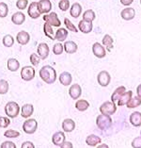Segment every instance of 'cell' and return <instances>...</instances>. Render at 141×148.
Here are the masks:
<instances>
[{
	"mask_svg": "<svg viewBox=\"0 0 141 148\" xmlns=\"http://www.w3.org/2000/svg\"><path fill=\"white\" fill-rule=\"evenodd\" d=\"M4 136L7 137V138H18L20 136V132L19 131H16V130H13V129H8L7 131H5L4 133Z\"/></svg>",
	"mask_w": 141,
	"mask_h": 148,
	"instance_id": "cell-39",
	"label": "cell"
},
{
	"mask_svg": "<svg viewBox=\"0 0 141 148\" xmlns=\"http://www.w3.org/2000/svg\"><path fill=\"white\" fill-rule=\"evenodd\" d=\"M10 125V120L8 117H2L0 116V127L6 128Z\"/></svg>",
	"mask_w": 141,
	"mask_h": 148,
	"instance_id": "cell-44",
	"label": "cell"
},
{
	"mask_svg": "<svg viewBox=\"0 0 141 148\" xmlns=\"http://www.w3.org/2000/svg\"><path fill=\"white\" fill-rule=\"evenodd\" d=\"M82 13V7L79 3H74L73 6L70 8V14L72 17L78 18Z\"/></svg>",
	"mask_w": 141,
	"mask_h": 148,
	"instance_id": "cell-27",
	"label": "cell"
},
{
	"mask_svg": "<svg viewBox=\"0 0 141 148\" xmlns=\"http://www.w3.org/2000/svg\"><path fill=\"white\" fill-rule=\"evenodd\" d=\"M0 148H16V145H15V143H14L7 140V142H4V143H1Z\"/></svg>",
	"mask_w": 141,
	"mask_h": 148,
	"instance_id": "cell-46",
	"label": "cell"
},
{
	"mask_svg": "<svg viewBox=\"0 0 141 148\" xmlns=\"http://www.w3.org/2000/svg\"><path fill=\"white\" fill-rule=\"evenodd\" d=\"M2 42H3V45H4V46H6V47H12V46L14 45V38L10 34L5 35L4 37H3Z\"/></svg>",
	"mask_w": 141,
	"mask_h": 148,
	"instance_id": "cell-35",
	"label": "cell"
},
{
	"mask_svg": "<svg viewBox=\"0 0 141 148\" xmlns=\"http://www.w3.org/2000/svg\"><path fill=\"white\" fill-rule=\"evenodd\" d=\"M39 75L42 81H44L46 84H53L57 80V72L55 68L50 65L42 66L39 72Z\"/></svg>",
	"mask_w": 141,
	"mask_h": 148,
	"instance_id": "cell-1",
	"label": "cell"
},
{
	"mask_svg": "<svg viewBox=\"0 0 141 148\" xmlns=\"http://www.w3.org/2000/svg\"><path fill=\"white\" fill-rule=\"evenodd\" d=\"M97 81L99 85L102 87H106L110 84L111 81V75L107 71H101L97 75Z\"/></svg>",
	"mask_w": 141,
	"mask_h": 148,
	"instance_id": "cell-8",
	"label": "cell"
},
{
	"mask_svg": "<svg viewBox=\"0 0 141 148\" xmlns=\"http://www.w3.org/2000/svg\"><path fill=\"white\" fill-rule=\"evenodd\" d=\"M92 52L94 56L97 57L98 59H103L106 56V48L104 47L103 45L99 44V42H95L92 45Z\"/></svg>",
	"mask_w": 141,
	"mask_h": 148,
	"instance_id": "cell-10",
	"label": "cell"
},
{
	"mask_svg": "<svg viewBox=\"0 0 141 148\" xmlns=\"http://www.w3.org/2000/svg\"><path fill=\"white\" fill-rule=\"evenodd\" d=\"M63 51H64V47L61 42H57V44H56L53 46V53L55 55H61Z\"/></svg>",
	"mask_w": 141,
	"mask_h": 148,
	"instance_id": "cell-38",
	"label": "cell"
},
{
	"mask_svg": "<svg viewBox=\"0 0 141 148\" xmlns=\"http://www.w3.org/2000/svg\"><path fill=\"white\" fill-rule=\"evenodd\" d=\"M29 60H30V62L33 66H38L40 61H41V58L39 57V55L37 53H32L30 55Z\"/></svg>",
	"mask_w": 141,
	"mask_h": 148,
	"instance_id": "cell-41",
	"label": "cell"
},
{
	"mask_svg": "<svg viewBox=\"0 0 141 148\" xmlns=\"http://www.w3.org/2000/svg\"><path fill=\"white\" fill-rule=\"evenodd\" d=\"M129 121L130 123L136 127H138L141 125V112L139 111H136V112H133L129 117Z\"/></svg>",
	"mask_w": 141,
	"mask_h": 148,
	"instance_id": "cell-24",
	"label": "cell"
},
{
	"mask_svg": "<svg viewBox=\"0 0 141 148\" xmlns=\"http://www.w3.org/2000/svg\"><path fill=\"white\" fill-rule=\"evenodd\" d=\"M112 123H113V121H112V118L109 115H104L101 113L96 118V125L101 130H106V129L110 128Z\"/></svg>",
	"mask_w": 141,
	"mask_h": 148,
	"instance_id": "cell-2",
	"label": "cell"
},
{
	"mask_svg": "<svg viewBox=\"0 0 141 148\" xmlns=\"http://www.w3.org/2000/svg\"><path fill=\"white\" fill-rule=\"evenodd\" d=\"M100 112L104 115H113L116 111H117V106L112 101H106V102L103 103L100 107Z\"/></svg>",
	"mask_w": 141,
	"mask_h": 148,
	"instance_id": "cell-4",
	"label": "cell"
},
{
	"mask_svg": "<svg viewBox=\"0 0 141 148\" xmlns=\"http://www.w3.org/2000/svg\"><path fill=\"white\" fill-rule=\"evenodd\" d=\"M134 2V0H121V3L123 6H130Z\"/></svg>",
	"mask_w": 141,
	"mask_h": 148,
	"instance_id": "cell-49",
	"label": "cell"
},
{
	"mask_svg": "<svg viewBox=\"0 0 141 148\" xmlns=\"http://www.w3.org/2000/svg\"><path fill=\"white\" fill-rule=\"evenodd\" d=\"M65 140H66V136H65L64 132L62 131H57L55 134H53L52 142L57 146H59L63 142H65Z\"/></svg>",
	"mask_w": 141,
	"mask_h": 148,
	"instance_id": "cell-21",
	"label": "cell"
},
{
	"mask_svg": "<svg viewBox=\"0 0 141 148\" xmlns=\"http://www.w3.org/2000/svg\"><path fill=\"white\" fill-rule=\"evenodd\" d=\"M38 8L41 14H47L51 12L52 3L50 0H40L38 1Z\"/></svg>",
	"mask_w": 141,
	"mask_h": 148,
	"instance_id": "cell-9",
	"label": "cell"
},
{
	"mask_svg": "<svg viewBox=\"0 0 141 148\" xmlns=\"http://www.w3.org/2000/svg\"><path fill=\"white\" fill-rule=\"evenodd\" d=\"M140 4H141V0H140Z\"/></svg>",
	"mask_w": 141,
	"mask_h": 148,
	"instance_id": "cell-53",
	"label": "cell"
},
{
	"mask_svg": "<svg viewBox=\"0 0 141 148\" xmlns=\"http://www.w3.org/2000/svg\"><path fill=\"white\" fill-rule=\"evenodd\" d=\"M38 128V122L35 119H28L23 124V130L27 134H34Z\"/></svg>",
	"mask_w": 141,
	"mask_h": 148,
	"instance_id": "cell-5",
	"label": "cell"
},
{
	"mask_svg": "<svg viewBox=\"0 0 141 148\" xmlns=\"http://www.w3.org/2000/svg\"><path fill=\"white\" fill-rule=\"evenodd\" d=\"M5 113L9 118H15L18 116V114L20 112V107L16 102L10 101L6 104L4 108Z\"/></svg>",
	"mask_w": 141,
	"mask_h": 148,
	"instance_id": "cell-3",
	"label": "cell"
},
{
	"mask_svg": "<svg viewBox=\"0 0 141 148\" xmlns=\"http://www.w3.org/2000/svg\"><path fill=\"white\" fill-rule=\"evenodd\" d=\"M67 37H68V30L67 29L60 27L57 30L56 35H55V39L57 40V41H59L60 42H64Z\"/></svg>",
	"mask_w": 141,
	"mask_h": 148,
	"instance_id": "cell-30",
	"label": "cell"
},
{
	"mask_svg": "<svg viewBox=\"0 0 141 148\" xmlns=\"http://www.w3.org/2000/svg\"><path fill=\"white\" fill-rule=\"evenodd\" d=\"M133 95V92L132 91H128V92H125L123 95H122L121 97H120V99L118 100V105L120 107L121 106H124V105L127 104V102L129 101V99L131 98Z\"/></svg>",
	"mask_w": 141,
	"mask_h": 148,
	"instance_id": "cell-31",
	"label": "cell"
},
{
	"mask_svg": "<svg viewBox=\"0 0 141 148\" xmlns=\"http://www.w3.org/2000/svg\"><path fill=\"white\" fill-rule=\"evenodd\" d=\"M16 41L18 44L21 45H26L30 41V35L28 32L25 31V30L19 31L18 34L16 35Z\"/></svg>",
	"mask_w": 141,
	"mask_h": 148,
	"instance_id": "cell-12",
	"label": "cell"
},
{
	"mask_svg": "<svg viewBox=\"0 0 141 148\" xmlns=\"http://www.w3.org/2000/svg\"><path fill=\"white\" fill-rule=\"evenodd\" d=\"M62 129L64 132H73L75 129V122L72 119H65L62 122Z\"/></svg>",
	"mask_w": 141,
	"mask_h": 148,
	"instance_id": "cell-20",
	"label": "cell"
},
{
	"mask_svg": "<svg viewBox=\"0 0 141 148\" xmlns=\"http://www.w3.org/2000/svg\"><path fill=\"white\" fill-rule=\"evenodd\" d=\"M121 16L122 19L125 21H131L136 16V10L134 8H130V7H128V8H125L121 10Z\"/></svg>",
	"mask_w": 141,
	"mask_h": 148,
	"instance_id": "cell-15",
	"label": "cell"
},
{
	"mask_svg": "<svg viewBox=\"0 0 141 148\" xmlns=\"http://www.w3.org/2000/svg\"><path fill=\"white\" fill-rule=\"evenodd\" d=\"M92 22H86L84 20H81L80 22L78 23V29L80 30L82 33L88 34L89 32L92 31Z\"/></svg>",
	"mask_w": 141,
	"mask_h": 148,
	"instance_id": "cell-16",
	"label": "cell"
},
{
	"mask_svg": "<svg viewBox=\"0 0 141 148\" xmlns=\"http://www.w3.org/2000/svg\"><path fill=\"white\" fill-rule=\"evenodd\" d=\"M89 108V103L85 99H79L75 103V109L79 111H85Z\"/></svg>",
	"mask_w": 141,
	"mask_h": 148,
	"instance_id": "cell-33",
	"label": "cell"
},
{
	"mask_svg": "<svg viewBox=\"0 0 141 148\" xmlns=\"http://www.w3.org/2000/svg\"><path fill=\"white\" fill-rule=\"evenodd\" d=\"M37 54L39 55V57L41 58V60H45L47 57L49 56V52H50V49H49V46L45 42H42L37 47Z\"/></svg>",
	"mask_w": 141,
	"mask_h": 148,
	"instance_id": "cell-13",
	"label": "cell"
},
{
	"mask_svg": "<svg viewBox=\"0 0 141 148\" xmlns=\"http://www.w3.org/2000/svg\"><path fill=\"white\" fill-rule=\"evenodd\" d=\"M64 24H65V26H66V27L68 28V30H71V31H73V32H78V29L76 28V27L74 26V25L73 24V22L72 21H70L68 19V18H65L64 19Z\"/></svg>",
	"mask_w": 141,
	"mask_h": 148,
	"instance_id": "cell-40",
	"label": "cell"
},
{
	"mask_svg": "<svg viewBox=\"0 0 141 148\" xmlns=\"http://www.w3.org/2000/svg\"><path fill=\"white\" fill-rule=\"evenodd\" d=\"M27 5H28V0H17L16 2V7L20 10H24L25 9H27Z\"/></svg>",
	"mask_w": 141,
	"mask_h": 148,
	"instance_id": "cell-43",
	"label": "cell"
},
{
	"mask_svg": "<svg viewBox=\"0 0 141 148\" xmlns=\"http://www.w3.org/2000/svg\"><path fill=\"white\" fill-rule=\"evenodd\" d=\"M59 146H60V148H74L73 143L71 142H63Z\"/></svg>",
	"mask_w": 141,
	"mask_h": 148,
	"instance_id": "cell-48",
	"label": "cell"
},
{
	"mask_svg": "<svg viewBox=\"0 0 141 148\" xmlns=\"http://www.w3.org/2000/svg\"><path fill=\"white\" fill-rule=\"evenodd\" d=\"M95 18L96 14L92 10H87L83 13V20L86 21V22H92V21L95 20Z\"/></svg>",
	"mask_w": 141,
	"mask_h": 148,
	"instance_id": "cell-34",
	"label": "cell"
},
{
	"mask_svg": "<svg viewBox=\"0 0 141 148\" xmlns=\"http://www.w3.org/2000/svg\"><path fill=\"white\" fill-rule=\"evenodd\" d=\"M97 148H109V146H108L106 143H100L99 145L97 146Z\"/></svg>",
	"mask_w": 141,
	"mask_h": 148,
	"instance_id": "cell-51",
	"label": "cell"
},
{
	"mask_svg": "<svg viewBox=\"0 0 141 148\" xmlns=\"http://www.w3.org/2000/svg\"><path fill=\"white\" fill-rule=\"evenodd\" d=\"M34 112V107L32 104H26L22 107L21 109V115L23 118H29Z\"/></svg>",
	"mask_w": 141,
	"mask_h": 148,
	"instance_id": "cell-17",
	"label": "cell"
},
{
	"mask_svg": "<svg viewBox=\"0 0 141 148\" xmlns=\"http://www.w3.org/2000/svg\"><path fill=\"white\" fill-rule=\"evenodd\" d=\"M9 82L5 79H0V95H6L9 92Z\"/></svg>",
	"mask_w": 141,
	"mask_h": 148,
	"instance_id": "cell-36",
	"label": "cell"
},
{
	"mask_svg": "<svg viewBox=\"0 0 141 148\" xmlns=\"http://www.w3.org/2000/svg\"><path fill=\"white\" fill-rule=\"evenodd\" d=\"M21 148H35V145H34V143H31V142H25L23 143V144H22V146Z\"/></svg>",
	"mask_w": 141,
	"mask_h": 148,
	"instance_id": "cell-47",
	"label": "cell"
},
{
	"mask_svg": "<svg viewBox=\"0 0 141 148\" xmlns=\"http://www.w3.org/2000/svg\"><path fill=\"white\" fill-rule=\"evenodd\" d=\"M9 13V7L5 2H0V18L7 17Z\"/></svg>",
	"mask_w": 141,
	"mask_h": 148,
	"instance_id": "cell-37",
	"label": "cell"
},
{
	"mask_svg": "<svg viewBox=\"0 0 141 148\" xmlns=\"http://www.w3.org/2000/svg\"><path fill=\"white\" fill-rule=\"evenodd\" d=\"M103 45H104V47H106V50H107V52H110L112 49H113L114 47V40L113 38L111 37V36L109 34H106L104 36V38H103Z\"/></svg>",
	"mask_w": 141,
	"mask_h": 148,
	"instance_id": "cell-22",
	"label": "cell"
},
{
	"mask_svg": "<svg viewBox=\"0 0 141 148\" xmlns=\"http://www.w3.org/2000/svg\"><path fill=\"white\" fill-rule=\"evenodd\" d=\"M27 14L32 19H37L41 16V12L38 8V2L34 1L30 3V5L27 8Z\"/></svg>",
	"mask_w": 141,
	"mask_h": 148,
	"instance_id": "cell-11",
	"label": "cell"
},
{
	"mask_svg": "<svg viewBox=\"0 0 141 148\" xmlns=\"http://www.w3.org/2000/svg\"><path fill=\"white\" fill-rule=\"evenodd\" d=\"M43 20L45 21V23H48L52 27H59L61 25L59 18L56 12H50L49 14H44L43 15Z\"/></svg>",
	"mask_w": 141,
	"mask_h": 148,
	"instance_id": "cell-6",
	"label": "cell"
},
{
	"mask_svg": "<svg viewBox=\"0 0 141 148\" xmlns=\"http://www.w3.org/2000/svg\"><path fill=\"white\" fill-rule=\"evenodd\" d=\"M59 82L60 84H62L63 86H69L72 84V81H73V77L72 75L69 73V72H62L59 75Z\"/></svg>",
	"mask_w": 141,
	"mask_h": 148,
	"instance_id": "cell-18",
	"label": "cell"
},
{
	"mask_svg": "<svg viewBox=\"0 0 141 148\" xmlns=\"http://www.w3.org/2000/svg\"><path fill=\"white\" fill-rule=\"evenodd\" d=\"M125 92H126V88L124 87V86H121V87H118L114 91V92L112 93V95H111V101L113 103L118 102V100L120 99V97L122 95H123Z\"/></svg>",
	"mask_w": 141,
	"mask_h": 148,
	"instance_id": "cell-26",
	"label": "cell"
},
{
	"mask_svg": "<svg viewBox=\"0 0 141 148\" xmlns=\"http://www.w3.org/2000/svg\"><path fill=\"white\" fill-rule=\"evenodd\" d=\"M133 148H141V136L136 137L132 142Z\"/></svg>",
	"mask_w": 141,
	"mask_h": 148,
	"instance_id": "cell-45",
	"label": "cell"
},
{
	"mask_svg": "<svg viewBox=\"0 0 141 148\" xmlns=\"http://www.w3.org/2000/svg\"><path fill=\"white\" fill-rule=\"evenodd\" d=\"M69 95L74 100L78 99L82 95V88L79 84H73L69 89Z\"/></svg>",
	"mask_w": 141,
	"mask_h": 148,
	"instance_id": "cell-14",
	"label": "cell"
},
{
	"mask_svg": "<svg viewBox=\"0 0 141 148\" xmlns=\"http://www.w3.org/2000/svg\"><path fill=\"white\" fill-rule=\"evenodd\" d=\"M70 1L69 0H60L59 2V8L62 12H66L68 9H70Z\"/></svg>",
	"mask_w": 141,
	"mask_h": 148,
	"instance_id": "cell-42",
	"label": "cell"
},
{
	"mask_svg": "<svg viewBox=\"0 0 141 148\" xmlns=\"http://www.w3.org/2000/svg\"><path fill=\"white\" fill-rule=\"evenodd\" d=\"M35 69L32 66H24L21 70V77L25 81H30L35 77Z\"/></svg>",
	"mask_w": 141,
	"mask_h": 148,
	"instance_id": "cell-7",
	"label": "cell"
},
{
	"mask_svg": "<svg viewBox=\"0 0 141 148\" xmlns=\"http://www.w3.org/2000/svg\"><path fill=\"white\" fill-rule=\"evenodd\" d=\"M101 143H102V139L97 135L91 134V135H89L86 138V143L89 146H96V145H98V144H100Z\"/></svg>",
	"mask_w": 141,
	"mask_h": 148,
	"instance_id": "cell-25",
	"label": "cell"
},
{
	"mask_svg": "<svg viewBox=\"0 0 141 148\" xmlns=\"http://www.w3.org/2000/svg\"><path fill=\"white\" fill-rule=\"evenodd\" d=\"M136 93H137V96L141 98V84H139L138 86H137V88H136Z\"/></svg>",
	"mask_w": 141,
	"mask_h": 148,
	"instance_id": "cell-50",
	"label": "cell"
},
{
	"mask_svg": "<svg viewBox=\"0 0 141 148\" xmlns=\"http://www.w3.org/2000/svg\"><path fill=\"white\" fill-rule=\"evenodd\" d=\"M8 69L10 72H16L19 70L20 68V62L18 61L16 59H13V58H10V59L8 60Z\"/></svg>",
	"mask_w": 141,
	"mask_h": 148,
	"instance_id": "cell-28",
	"label": "cell"
},
{
	"mask_svg": "<svg viewBox=\"0 0 141 148\" xmlns=\"http://www.w3.org/2000/svg\"><path fill=\"white\" fill-rule=\"evenodd\" d=\"M63 47H64L65 52H66L67 54H74L78 49L77 45L75 44L74 41L65 42V44L63 45Z\"/></svg>",
	"mask_w": 141,
	"mask_h": 148,
	"instance_id": "cell-23",
	"label": "cell"
},
{
	"mask_svg": "<svg viewBox=\"0 0 141 148\" xmlns=\"http://www.w3.org/2000/svg\"><path fill=\"white\" fill-rule=\"evenodd\" d=\"M26 21V15L22 12H17L15 13L12 14V22L14 25H17V26H20V25H23Z\"/></svg>",
	"mask_w": 141,
	"mask_h": 148,
	"instance_id": "cell-19",
	"label": "cell"
},
{
	"mask_svg": "<svg viewBox=\"0 0 141 148\" xmlns=\"http://www.w3.org/2000/svg\"><path fill=\"white\" fill-rule=\"evenodd\" d=\"M141 105V98L138 96H132L131 98L129 99V101L126 104L128 109H135V108L139 107Z\"/></svg>",
	"mask_w": 141,
	"mask_h": 148,
	"instance_id": "cell-29",
	"label": "cell"
},
{
	"mask_svg": "<svg viewBox=\"0 0 141 148\" xmlns=\"http://www.w3.org/2000/svg\"><path fill=\"white\" fill-rule=\"evenodd\" d=\"M43 32H44L45 36H47L50 40H56L55 39V33H54L53 27L51 25H49L48 23H44L43 25Z\"/></svg>",
	"mask_w": 141,
	"mask_h": 148,
	"instance_id": "cell-32",
	"label": "cell"
},
{
	"mask_svg": "<svg viewBox=\"0 0 141 148\" xmlns=\"http://www.w3.org/2000/svg\"><path fill=\"white\" fill-rule=\"evenodd\" d=\"M140 136H141V131H140Z\"/></svg>",
	"mask_w": 141,
	"mask_h": 148,
	"instance_id": "cell-52",
	"label": "cell"
}]
</instances>
